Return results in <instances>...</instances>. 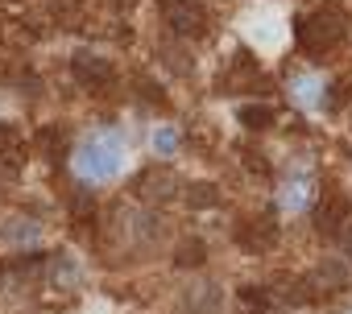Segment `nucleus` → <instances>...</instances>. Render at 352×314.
Returning <instances> with one entry per match:
<instances>
[{"label":"nucleus","instance_id":"nucleus-9","mask_svg":"<svg viewBox=\"0 0 352 314\" xmlns=\"http://www.w3.org/2000/svg\"><path fill=\"white\" fill-rule=\"evenodd\" d=\"M5 244H9V248L38 244V224H30V219H9V224H5Z\"/></svg>","mask_w":352,"mask_h":314},{"label":"nucleus","instance_id":"nucleus-14","mask_svg":"<svg viewBox=\"0 0 352 314\" xmlns=\"http://www.w3.org/2000/svg\"><path fill=\"white\" fill-rule=\"evenodd\" d=\"M38 149L50 157V162H58V157H63V132L58 128H42L38 132Z\"/></svg>","mask_w":352,"mask_h":314},{"label":"nucleus","instance_id":"nucleus-10","mask_svg":"<svg viewBox=\"0 0 352 314\" xmlns=\"http://www.w3.org/2000/svg\"><path fill=\"white\" fill-rule=\"evenodd\" d=\"M216 203H220V186H212V182H191V186H187V207L208 211V207H216Z\"/></svg>","mask_w":352,"mask_h":314},{"label":"nucleus","instance_id":"nucleus-21","mask_svg":"<svg viewBox=\"0 0 352 314\" xmlns=\"http://www.w3.org/2000/svg\"><path fill=\"white\" fill-rule=\"evenodd\" d=\"M63 5H79V0H63Z\"/></svg>","mask_w":352,"mask_h":314},{"label":"nucleus","instance_id":"nucleus-17","mask_svg":"<svg viewBox=\"0 0 352 314\" xmlns=\"http://www.w3.org/2000/svg\"><path fill=\"white\" fill-rule=\"evenodd\" d=\"M21 149V132L9 128V124H0V153H17Z\"/></svg>","mask_w":352,"mask_h":314},{"label":"nucleus","instance_id":"nucleus-19","mask_svg":"<svg viewBox=\"0 0 352 314\" xmlns=\"http://www.w3.org/2000/svg\"><path fill=\"white\" fill-rule=\"evenodd\" d=\"M348 95H352V83H336V91H331V99H327V104H344Z\"/></svg>","mask_w":352,"mask_h":314},{"label":"nucleus","instance_id":"nucleus-3","mask_svg":"<svg viewBox=\"0 0 352 314\" xmlns=\"http://www.w3.org/2000/svg\"><path fill=\"white\" fill-rule=\"evenodd\" d=\"M157 9L179 38H204L208 34V13H204L199 0H157Z\"/></svg>","mask_w":352,"mask_h":314},{"label":"nucleus","instance_id":"nucleus-4","mask_svg":"<svg viewBox=\"0 0 352 314\" xmlns=\"http://www.w3.org/2000/svg\"><path fill=\"white\" fill-rule=\"evenodd\" d=\"M174 195H179V174L170 166H149V170L137 174V199L157 207V203H170Z\"/></svg>","mask_w":352,"mask_h":314},{"label":"nucleus","instance_id":"nucleus-2","mask_svg":"<svg viewBox=\"0 0 352 314\" xmlns=\"http://www.w3.org/2000/svg\"><path fill=\"white\" fill-rule=\"evenodd\" d=\"M75 170H79V178H91V182L112 178L120 170V141L116 136H87L75 153Z\"/></svg>","mask_w":352,"mask_h":314},{"label":"nucleus","instance_id":"nucleus-12","mask_svg":"<svg viewBox=\"0 0 352 314\" xmlns=\"http://www.w3.org/2000/svg\"><path fill=\"white\" fill-rule=\"evenodd\" d=\"M183 302H187V306H191V310H199V314H212V310H216V306H220V289H216V285H208V281H204V285H199V293H187V298H183Z\"/></svg>","mask_w":352,"mask_h":314},{"label":"nucleus","instance_id":"nucleus-11","mask_svg":"<svg viewBox=\"0 0 352 314\" xmlns=\"http://www.w3.org/2000/svg\"><path fill=\"white\" fill-rule=\"evenodd\" d=\"M204 261H208L204 240H183V244H179V252H174V265H179V269H199Z\"/></svg>","mask_w":352,"mask_h":314},{"label":"nucleus","instance_id":"nucleus-13","mask_svg":"<svg viewBox=\"0 0 352 314\" xmlns=\"http://www.w3.org/2000/svg\"><path fill=\"white\" fill-rule=\"evenodd\" d=\"M274 120V108H265V104H245L241 108V124L245 128H265Z\"/></svg>","mask_w":352,"mask_h":314},{"label":"nucleus","instance_id":"nucleus-18","mask_svg":"<svg viewBox=\"0 0 352 314\" xmlns=\"http://www.w3.org/2000/svg\"><path fill=\"white\" fill-rule=\"evenodd\" d=\"M245 166H249L253 174H261V178H270V162H265V157H257V153H245Z\"/></svg>","mask_w":352,"mask_h":314},{"label":"nucleus","instance_id":"nucleus-5","mask_svg":"<svg viewBox=\"0 0 352 314\" xmlns=\"http://www.w3.org/2000/svg\"><path fill=\"white\" fill-rule=\"evenodd\" d=\"M241 248L245 252H270L278 244V219L274 215H257V219H245L241 232H236Z\"/></svg>","mask_w":352,"mask_h":314},{"label":"nucleus","instance_id":"nucleus-7","mask_svg":"<svg viewBox=\"0 0 352 314\" xmlns=\"http://www.w3.org/2000/svg\"><path fill=\"white\" fill-rule=\"evenodd\" d=\"M348 224V199L344 195H327L319 207H315V232L319 236H340Z\"/></svg>","mask_w":352,"mask_h":314},{"label":"nucleus","instance_id":"nucleus-15","mask_svg":"<svg viewBox=\"0 0 352 314\" xmlns=\"http://www.w3.org/2000/svg\"><path fill=\"white\" fill-rule=\"evenodd\" d=\"M315 277H319V281H331V289H340V285H348V269H344L340 261H323Z\"/></svg>","mask_w":352,"mask_h":314},{"label":"nucleus","instance_id":"nucleus-1","mask_svg":"<svg viewBox=\"0 0 352 314\" xmlns=\"http://www.w3.org/2000/svg\"><path fill=\"white\" fill-rule=\"evenodd\" d=\"M344 13H336V9H319V13H307V17H298L294 21V38H298V46L307 50V54H327V50H336L340 42H344Z\"/></svg>","mask_w":352,"mask_h":314},{"label":"nucleus","instance_id":"nucleus-6","mask_svg":"<svg viewBox=\"0 0 352 314\" xmlns=\"http://www.w3.org/2000/svg\"><path fill=\"white\" fill-rule=\"evenodd\" d=\"M71 71H75V79L79 83H87V87H104V83H112V62L108 58H100V54H91V50H79L75 58H71Z\"/></svg>","mask_w":352,"mask_h":314},{"label":"nucleus","instance_id":"nucleus-16","mask_svg":"<svg viewBox=\"0 0 352 314\" xmlns=\"http://www.w3.org/2000/svg\"><path fill=\"white\" fill-rule=\"evenodd\" d=\"M153 149L157 153H174V149H179V132H174V128H157L153 132Z\"/></svg>","mask_w":352,"mask_h":314},{"label":"nucleus","instance_id":"nucleus-20","mask_svg":"<svg viewBox=\"0 0 352 314\" xmlns=\"http://www.w3.org/2000/svg\"><path fill=\"white\" fill-rule=\"evenodd\" d=\"M87 211H91V199H87V195H75V215H79V219H83V215H87Z\"/></svg>","mask_w":352,"mask_h":314},{"label":"nucleus","instance_id":"nucleus-8","mask_svg":"<svg viewBox=\"0 0 352 314\" xmlns=\"http://www.w3.org/2000/svg\"><path fill=\"white\" fill-rule=\"evenodd\" d=\"M265 298H270L274 306H307V302H311V289H307L302 281H286V277H282V281H274V285L265 289Z\"/></svg>","mask_w":352,"mask_h":314}]
</instances>
